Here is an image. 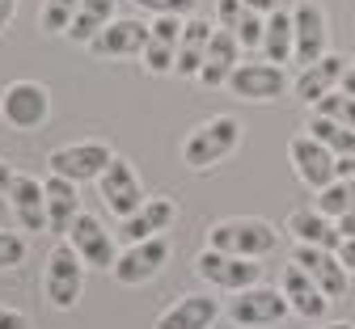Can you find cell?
Listing matches in <instances>:
<instances>
[{"label": "cell", "instance_id": "cell-1", "mask_svg": "<svg viewBox=\"0 0 355 329\" xmlns=\"http://www.w3.org/2000/svg\"><path fill=\"white\" fill-rule=\"evenodd\" d=\"M275 245H279V228L271 220H258V215H229V220H216L207 228V249L233 254V258L262 262Z\"/></svg>", "mask_w": 355, "mask_h": 329}, {"label": "cell", "instance_id": "cell-2", "mask_svg": "<svg viewBox=\"0 0 355 329\" xmlns=\"http://www.w3.org/2000/svg\"><path fill=\"white\" fill-rule=\"evenodd\" d=\"M237 144H241V123L233 114H211L207 123H199L182 139V165L191 173H203V169L220 165L225 157H233Z\"/></svg>", "mask_w": 355, "mask_h": 329}, {"label": "cell", "instance_id": "cell-3", "mask_svg": "<svg viewBox=\"0 0 355 329\" xmlns=\"http://www.w3.org/2000/svg\"><path fill=\"white\" fill-rule=\"evenodd\" d=\"M85 270L89 266L80 262V254L72 249L68 237L47 254V266H42V292H47V300L60 312H68V308L80 304V296H85Z\"/></svg>", "mask_w": 355, "mask_h": 329}, {"label": "cell", "instance_id": "cell-4", "mask_svg": "<svg viewBox=\"0 0 355 329\" xmlns=\"http://www.w3.org/2000/svg\"><path fill=\"white\" fill-rule=\"evenodd\" d=\"M0 118L13 131H38L51 118V89L38 80H13L0 93Z\"/></svg>", "mask_w": 355, "mask_h": 329}, {"label": "cell", "instance_id": "cell-5", "mask_svg": "<svg viewBox=\"0 0 355 329\" xmlns=\"http://www.w3.org/2000/svg\"><path fill=\"white\" fill-rule=\"evenodd\" d=\"M225 317L237 329H266V325H279L284 317H292V304L279 287H245L225 304Z\"/></svg>", "mask_w": 355, "mask_h": 329}, {"label": "cell", "instance_id": "cell-6", "mask_svg": "<svg viewBox=\"0 0 355 329\" xmlns=\"http://www.w3.org/2000/svg\"><path fill=\"white\" fill-rule=\"evenodd\" d=\"M195 274L203 278V283L220 287V292H245V287H258L262 283V262L254 258H233V254H220V249H203L195 258Z\"/></svg>", "mask_w": 355, "mask_h": 329}, {"label": "cell", "instance_id": "cell-7", "mask_svg": "<svg viewBox=\"0 0 355 329\" xmlns=\"http://www.w3.org/2000/svg\"><path fill=\"white\" fill-rule=\"evenodd\" d=\"M119 152H110V144H102V139H80V144H64V148H55L51 157H47V165H51V173L55 177H68V181H98L106 169H110V161H114Z\"/></svg>", "mask_w": 355, "mask_h": 329}, {"label": "cell", "instance_id": "cell-8", "mask_svg": "<svg viewBox=\"0 0 355 329\" xmlns=\"http://www.w3.org/2000/svg\"><path fill=\"white\" fill-rule=\"evenodd\" d=\"M288 161H292L296 177L309 186V190H326L330 181H338V157L326 144H318L309 131L288 139Z\"/></svg>", "mask_w": 355, "mask_h": 329}, {"label": "cell", "instance_id": "cell-9", "mask_svg": "<svg viewBox=\"0 0 355 329\" xmlns=\"http://www.w3.org/2000/svg\"><path fill=\"white\" fill-rule=\"evenodd\" d=\"M169 262V241L165 237H148V241H136V245H127L114 262V283L123 287H140V283H153V278L165 270Z\"/></svg>", "mask_w": 355, "mask_h": 329}, {"label": "cell", "instance_id": "cell-10", "mask_svg": "<svg viewBox=\"0 0 355 329\" xmlns=\"http://www.w3.org/2000/svg\"><path fill=\"white\" fill-rule=\"evenodd\" d=\"M98 190H102V203L110 207V215H119V220H127L131 211H140L148 203L144 186L136 177V165H131L127 157H114L110 161V169L98 177Z\"/></svg>", "mask_w": 355, "mask_h": 329}, {"label": "cell", "instance_id": "cell-11", "mask_svg": "<svg viewBox=\"0 0 355 329\" xmlns=\"http://www.w3.org/2000/svg\"><path fill=\"white\" fill-rule=\"evenodd\" d=\"M292 26H296V60L292 64L309 68L322 55H330V26H326V9L318 0H300L292 9Z\"/></svg>", "mask_w": 355, "mask_h": 329}, {"label": "cell", "instance_id": "cell-12", "mask_svg": "<svg viewBox=\"0 0 355 329\" xmlns=\"http://www.w3.org/2000/svg\"><path fill=\"white\" fill-rule=\"evenodd\" d=\"M68 241H72V249L80 254V262L89 266V270H114V262H119V249H114V232H106V224L98 220V215H76V224H72V232H68Z\"/></svg>", "mask_w": 355, "mask_h": 329}, {"label": "cell", "instance_id": "cell-13", "mask_svg": "<svg viewBox=\"0 0 355 329\" xmlns=\"http://www.w3.org/2000/svg\"><path fill=\"white\" fill-rule=\"evenodd\" d=\"M284 89H288V76L271 60H262V64H237V72L229 76V93L241 98V102H275V98H284Z\"/></svg>", "mask_w": 355, "mask_h": 329}, {"label": "cell", "instance_id": "cell-14", "mask_svg": "<svg viewBox=\"0 0 355 329\" xmlns=\"http://www.w3.org/2000/svg\"><path fill=\"white\" fill-rule=\"evenodd\" d=\"M148 34H153V26H144L140 17H114L94 42H89V51L98 60H131V55H144Z\"/></svg>", "mask_w": 355, "mask_h": 329}, {"label": "cell", "instance_id": "cell-15", "mask_svg": "<svg viewBox=\"0 0 355 329\" xmlns=\"http://www.w3.org/2000/svg\"><path fill=\"white\" fill-rule=\"evenodd\" d=\"M292 262L304 266V274L330 296V300H343L347 287H351V270L343 266V258L334 249H313V245H296L292 249Z\"/></svg>", "mask_w": 355, "mask_h": 329}, {"label": "cell", "instance_id": "cell-16", "mask_svg": "<svg viewBox=\"0 0 355 329\" xmlns=\"http://www.w3.org/2000/svg\"><path fill=\"white\" fill-rule=\"evenodd\" d=\"M173 215H178V203L165 199V195H153L140 211H131L127 220H119L114 237L123 245H136V241H148V237H165V228L173 224Z\"/></svg>", "mask_w": 355, "mask_h": 329}, {"label": "cell", "instance_id": "cell-17", "mask_svg": "<svg viewBox=\"0 0 355 329\" xmlns=\"http://www.w3.org/2000/svg\"><path fill=\"white\" fill-rule=\"evenodd\" d=\"M347 64H351V60H343V55H334V51H330V55H322L318 64L300 68V76H296V85H292L296 102H304V106H318L322 98H330L334 89H343Z\"/></svg>", "mask_w": 355, "mask_h": 329}, {"label": "cell", "instance_id": "cell-18", "mask_svg": "<svg viewBox=\"0 0 355 329\" xmlns=\"http://www.w3.org/2000/svg\"><path fill=\"white\" fill-rule=\"evenodd\" d=\"M279 292L288 296L292 312H296V317H304V321H326V312H330V304H334V300L313 283V278L304 274V266H296V262H288V266H284Z\"/></svg>", "mask_w": 355, "mask_h": 329}, {"label": "cell", "instance_id": "cell-19", "mask_svg": "<svg viewBox=\"0 0 355 329\" xmlns=\"http://www.w3.org/2000/svg\"><path fill=\"white\" fill-rule=\"evenodd\" d=\"M182 26L187 17H153V34L144 46V72L153 76H169L178 68V42H182Z\"/></svg>", "mask_w": 355, "mask_h": 329}, {"label": "cell", "instance_id": "cell-20", "mask_svg": "<svg viewBox=\"0 0 355 329\" xmlns=\"http://www.w3.org/2000/svg\"><path fill=\"white\" fill-rule=\"evenodd\" d=\"M216 317H225V304L211 300V296H203V292H191V296H182L178 304H169L157 317L153 329H211Z\"/></svg>", "mask_w": 355, "mask_h": 329}, {"label": "cell", "instance_id": "cell-21", "mask_svg": "<svg viewBox=\"0 0 355 329\" xmlns=\"http://www.w3.org/2000/svg\"><path fill=\"white\" fill-rule=\"evenodd\" d=\"M241 64V42L233 30H220L211 34V46H207V60H203V72H199V85L203 89H229V76L237 72Z\"/></svg>", "mask_w": 355, "mask_h": 329}, {"label": "cell", "instance_id": "cell-22", "mask_svg": "<svg viewBox=\"0 0 355 329\" xmlns=\"http://www.w3.org/2000/svg\"><path fill=\"white\" fill-rule=\"evenodd\" d=\"M9 207L21 224V232H42L47 228V190L42 181L30 177V173H17L13 186H9Z\"/></svg>", "mask_w": 355, "mask_h": 329}, {"label": "cell", "instance_id": "cell-23", "mask_svg": "<svg viewBox=\"0 0 355 329\" xmlns=\"http://www.w3.org/2000/svg\"><path fill=\"white\" fill-rule=\"evenodd\" d=\"M288 232L296 237V245L334 249V254H338V245H343V228H338V220L322 215L318 207H296V211L288 215Z\"/></svg>", "mask_w": 355, "mask_h": 329}, {"label": "cell", "instance_id": "cell-24", "mask_svg": "<svg viewBox=\"0 0 355 329\" xmlns=\"http://www.w3.org/2000/svg\"><path fill=\"white\" fill-rule=\"evenodd\" d=\"M42 190H47V232L68 237L72 224H76V215H80V186L51 173L47 181H42Z\"/></svg>", "mask_w": 355, "mask_h": 329}, {"label": "cell", "instance_id": "cell-25", "mask_svg": "<svg viewBox=\"0 0 355 329\" xmlns=\"http://www.w3.org/2000/svg\"><path fill=\"white\" fill-rule=\"evenodd\" d=\"M211 34L216 26L203 21V17H187L182 26V42H178V76H187V80H199L203 72V60H207V46H211Z\"/></svg>", "mask_w": 355, "mask_h": 329}, {"label": "cell", "instance_id": "cell-26", "mask_svg": "<svg viewBox=\"0 0 355 329\" xmlns=\"http://www.w3.org/2000/svg\"><path fill=\"white\" fill-rule=\"evenodd\" d=\"M262 55L271 60V64H288L296 60V26H292V13L275 9V13H266V34H262Z\"/></svg>", "mask_w": 355, "mask_h": 329}, {"label": "cell", "instance_id": "cell-27", "mask_svg": "<svg viewBox=\"0 0 355 329\" xmlns=\"http://www.w3.org/2000/svg\"><path fill=\"white\" fill-rule=\"evenodd\" d=\"M114 5H119V0H80V9H76V21H72L68 38L89 46V42H94V38L114 21Z\"/></svg>", "mask_w": 355, "mask_h": 329}, {"label": "cell", "instance_id": "cell-28", "mask_svg": "<svg viewBox=\"0 0 355 329\" xmlns=\"http://www.w3.org/2000/svg\"><path fill=\"white\" fill-rule=\"evenodd\" d=\"M304 131L318 139V144H326L334 157H355V131L351 127H343V123H334V118H326V114H309V123H304Z\"/></svg>", "mask_w": 355, "mask_h": 329}, {"label": "cell", "instance_id": "cell-29", "mask_svg": "<svg viewBox=\"0 0 355 329\" xmlns=\"http://www.w3.org/2000/svg\"><path fill=\"white\" fill-rule=\"evenodd\" d=\"M313 207H318L322 215H330V220H343L347 211H355V173H351V177H338V181H330L326 190H318Z\"/></svg>", "mask_w": 355, "mask_h": 329}, {"label": "cell", "instance_id": "cell-30", "mask_svg": "<svg viewBox=\"0 0 355 329\" xmlns=\"http://www.w3.org/2000/svg\"><path fill=\"white\" fill-rule=\"evenodd\" d=\"M80 0H42V13H38V30L42 34H68L76 21Z\"/></svg>", "mask_w": 355, "mask_h": 329}, {"label": "cell", "instance_id": "cell-31", "mask_svg": "<svg viewBox=\"0 0 355 329\" xmlns=\"http://www.w3.org/2000/svg\"><path fill=\"white\" fill-rule=\"evenodd\" d=\"M313 110L355 131V98H351V93H343V89H334V93H330V98H322V102H318Z\"/></svg>", "mask_w": 355, "mask_h": 329}, {"label": "cell", "instance_id": "cell-32", "mask_svg": "<svg viewBox=\"0 0 355 329\" xmlns=\"http://www.w3.org/2000/svg\"><path fill=\"white\" fill-rule=\"evenodd\" d=\"M26 237H21V232H5V228H0V274H5V270H17L21 262H26Z\"/></svg>", "mask_w": 355, "mask_h": 329}, {"label": "cell", "instance_id": "cell-33", "mask_svg": "<svg viewBox=\"0 0 355 329\" xmlns=\"http://www.w3.org/2000/svg\"><path fill=\"white\" fill-rule=\"evenodd\" d=\"M199 0H136V9L153 13V17H191Z\"/></svg>", "mask_w": 355, "mask_h": 329}, {"label": "cell", "instance_id": "cell-34", "mask_svg": "<svg viewBox=\"0 0 355 329\" xmlns=\"http://www.w3.org/2000/svg\"><path fill=\"white\" fill-rule=\"evenodd\" d=\"M262 34H266V17L262 13H245L241 26H237V42L245 51H262Z\"/></svg>", "mask_w": 355, "mask_h": 329}, {"label": "cell", "instance_id": "cell-35", "mask_svg": "<svg viewBox=\"0 0 355 329\" xmlns=\"http://www.w3.org/2000/svg\"><path fill=\"white\" fill-rule=\"evenodd\" d=\"M245 13H250V9L241 5V0H216V26H220V30H233V34H237V26H241Z\"/></svg>", "mask_w": 355, "mask_h": 329}, {"label": "cell", "instance_id": "cell-36", "mask_svg": "<svg viewBox=\"0 0 355 329\" xmlns=\"http://www.w3.org/2000/svg\"><path fill=\"white\" fill-rule=\"evenodd\" d=\"M0 329H26V312H17V308H0Z\"/></svg>", "mask_w": 355, "mask_h": 329}, {"label": "cell", "instance_id": "cell-37", "mask_svg": "<svg viewBox=\"0 0 355 329\" xmlns=\"http://www.w3.org/2000/svg\"><path fill=\"white\" fill-rule=\"evenodd\" d=\"M241 5H245L250 13H262V17H266V13H275V9H279V0H241Z\"/></svg>", "mask_w": 355, "mask_h": 329}, {"label": "cell", "instance_id": "cell-38", "mask_svg": "<svg viewBox=\"0 0 355 329\" xmlns=\"http://www.w3.org/2000/svg\"><path fill=\"white\" fill-rule=\"evenodd\" d=\"M17 17V0H0V34L9 30V21Z\"/></svg>", "mask_w": 355, "mask_h": 329}, {"label": "cell", "instance_id": "cell-39", "mask_svg": "<svg viewBox=\"0 0 355 329\" xmlns=\"http://www.w3.org/2000/svg\"><path fill=\"white\" fill-rule=\"evenodd\" d=\"M338 258H343V266L355 274V237H347V241L338 245Z\"/></svg>", "mask_w": 355, "mask_h": 329}, {"label": "cell", "instance_id": "cell-40", "mask_svg": "<svg viewBox=\"0 0 355 329\" xmlns=\"http://www.w3.org/2000/svg\"><path fill=\"white\" fill-rule=\"evenodd\" d=\"M13 177H17V173H13V165H9V161H0V195H9Z\"/></svg>", "mask_w": 355, "mask_h": 329}, {"label": "cell", "instance_id": "cell-41", "mask_svg": "<svg viewBox=\"0 0 355 329\" xmlns=\"http://www.w3.org/2000/svg\"><path fill=\"white\" fill-rule=\"evenodd\" d=\"M338 228H343V241H347V237H355V211H347V215L338 220Z\"/></svg>", "mask_w": 355, "mask_h": 329}, {"label": "cell", "instance_id": "cell-42", "mask_svg": "<svg viewBox=\"0 0 355 329\" xmlns=\"http://www.w3.org/2000/svg\"><path fill=\"white\" fill-rule=\"evenodd\" d=\"M343 93L355 98V64H347V76H343Z\"/></svg>", "mask_w": 355, "mask_h": 329}, {"label": "cell", "instance_id": "cell-43", "mask_svg": "<svg viewBox=\"0 0 355 329\" xmlns=\"http://www.w3.org/2000/svg\"><path fill=\"white\" fill-rule=\"evenodd\" d=\"M355 173V157H338V177H351Z\"/></svg>", "mask_w": 355, "mask_h": 329}, {"label": "cell", "instance_id": "cell-44", "mask_svg": "<svg viewBox=\"0 0 355 329\" xmlns=\"http://www.w3.org/2000/svg\"><path fill=\"white\" fill-rule=\"evenodd\" d=\"M318 329H355V325H351V321H322Z\"/></svg>", "mask_w": 355, "mask_h": 329}]
</instances>
